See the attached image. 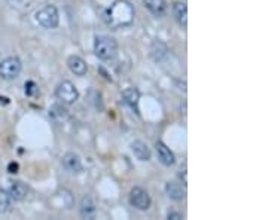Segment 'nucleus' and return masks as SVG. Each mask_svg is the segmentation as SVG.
Segmentation results:
<instances>
[{
    "mask_svg": "<svg viewBox=\"0 0 268 220\" xmlns=\"http://www.w3.org/2000/svg\"><path fill=\"white\" fill-rule=\"evenodd\" d=\"M165 192H167L170 200L177 201V202L185 198V189L179 183H174V182H168L165 184Z\"/></svg>",
    "mask_w": 268,
    "mask_h": 220,
    "instance_id": "obj_14",
    "label": "nucleus"
},
{
    "mask_svg": "<svg viewBox=\"0 0 268 220\" xmlns=\"http://www.w3.org/2000/svg\"><path fill=\"white\" fill-rule=\"evenodd\" d=\"M167 218H168V219H171V220H182L183 219V216H182L180 213H177V212H168Z\"/></svg>",
    "mask_w": 268,
    "mask_h": 220,
    "instance_id": "obj_20",
    "label": "nucleus"
},
{
    "mask_svg": "<svg viewBox=\"0 0 268 220\" xmlns=\"http://www.w3.org/2000/svg\"><path fill=\"white\" fill-rule=\"evenodd\" d=\"M94 54L102 61L113 60L118 54V44L113 38L109 36H97L94 40Z\"/></svg>",
    "mask_w": 268,
    "mask_h": 220,
    "instance_id": "obj_2",
    "label": "nucleus"
},
{
    "mask_svg": "<svg viewBox=\"0 0 268 220\" xmlns=\"http://www.w3.org/2000/svg\"><path fill=\"white\" fill-rule=\"evenodd\" d=\"M81 216L84 219H94L96 216V204L90 196H84L81 201Z\"/></svg>",
    "mask_w": 268,
    "mask_h": 220,
    "instance_id": "obj_16",
    "label": "nucleus"
},
{
    "mask_svg": "<svg viewBox=\"0 0 268 220\" xmlns=\"http://www.w3.org/2000/svg\"><path fill=\"white\" fill-rule=\"evenodd\" d=\"M36 21L44 28H55L60 22V14L55 6H44L36 12Z\"/></svg>",
    "mask_w": 268,
    "mask_h": 220,
    "instance_id": "obj_3",
    "label": "nucleus"
},
{
    "mask_svg": "<svg viewBox=\"0 0 268 220\" xmlns=\"http://www.w3.org/2000/svg\"><path fill=\"white\" fill-rule=\"evenodd\" d=\"M50 116L53 118L55 122H61V120L69 118V112L64 109L61 104H54L50 109Z\"/></svg>",
    "mask_w": 268,
    "mask_h": 220,
    "instance_id": "obj_18",
    "label": "nucleus"
},
{
    "mask_svg": "<svg viewBox=\"0 0 268 220\" xmlns=\"http://www.w3.org/2000/svg\"><path fill=\"white\" fill-rule=\"evenodd\" d=\"M143 4L157 18L164 16V14L167 12V2L165 0H143Z\"/></svg>",
    "mask_w": 268,
    "mask_h": 220,
    "instance_id": "obj_12",
    "label": "nucleus"
},
{
    "mask_svg": "<svg viewBox=\"0 0 268 220\" xmlns=\"http://www.w3.org/2000/svg\"><path fill=\"white\" fill-rule=\"evenodd\" d=\"M130 204L137 210H148L151 207V196L142 188H133L130 190Z\"/></svg>",
    "mask_w": 268,
    "mask_h": 220,
    "instance_id": "obj_6",
    "label": "nucleus"
},
{
    "mask_svg": "<svg viewBox=\"0 0 268 220\" xmlns=\"http://www.w3.org/2000/svg\"><path fill=\"white\" fill-rule=\"evenodd\" d=\"M38 91H39V90H38V85H36L35 82H32V80H30V82H27V84H26V94H27V96L33 97V96H36V94H38Z\"/></svg>",
    "mask_w": 268,
    "mask_h": 220,
    "instance_id": "obj_19",
    "label": "nucleus"
},
{
    "mask_svg": "<svg viewBox=\"0 0 268 220\" xmlns=\"http://www.w3.org/2000/svg\"><path fill=\"white\" fill-rule=\"evenodd\" d=\"M131 150L134 154V156L139 161H149L151 160V150L148 148V144L142 140H136L131 143Z\"/></svg>",
    "mask_w": 268,
    "mask_h": 220,
    "instance_id": "obj_11",
    "label": "nucleus"
},
{
    "mask_svg": "<svg viewBox=\"0 0 268 220\" xmlns=\"http://www.w3.org/2000/svg\"><path fill=\"white\" fill-rule=\"evenodd\" d=\"M122 98H124V102H125L130 108L137 109V104H139V100H140V92H139L137 88L130 86V88L124 90V92H122Z\"/></svg>",
    "mask_w": 268,
    "mask_h": 220,
    "instance_id": "obj_15",
    "label": "nucleus"
},
{
    "mask_svg": "<svg viewBox=\"0 0 268 220\" xmlns=\"http://www.w3.org/2000/svg\"><path fill=\"white\" fill-rule=\"evenodd\" d=\"M134 15V8L128 0H115L105 12V21L113 30L125 28L133 24Z\"/></svg>",
    "mask_w": 268,
    "mask_h": 220,
    "instance_id": "obj_1",
    "label": "nucleus"
},
{
    "mask_svg": "<svg viewBox=\"0 0 268 220\" xmlns=\"http://www.w3.org/2000/svg\"><path fill=\"white\" fill-rule=\"evenodd\" d=\"M61 164H63V166H64L69 172H72V174H79V172L82 171V162H81L79 156L75 155V154H72V152H67V154L63 156Z\"/></svg>",
    "mask_w": 268,
    "mask_h": 220,
    "instance_id": "obj_8",
    "label": "nucleus"
},
{
    "mask_svg": "<svg viewBox=\"0 0 268 220\" xmlns=\"http://www.w3.org/2000/svg\"><path fill=\"white\" fill-rule=\"evenodd\" d=\"M67 66H69L70 72L76 76H85L87 74L88 66L85 62V60L81 58L79 55H70L69 60H67Z\"/></svg>",
    "mask_w": 268,
    "mask_h": 220,
    "instance_id": "obj_7",
    "label": "nucleus"
},
{
    "mask_svg": "<svg viewBox=\"0 0 268 220\" xmlns=\"http://www.w3.org/2000/svg\"><path fill=\"white\" fill-rule=\"evenodd\" d=\"M55 97L63 104H73L78 100L79 92L70 80H63L61 84H58V86L55 90Z\"/></svg>",
    "mask_w": 268,
    "mask_h": 220,
    "instance_id": "obj_4",
    "label": "nucleus"
},
{
    "mask_svg": "<svg viewBox=\"0 0 268 220\" xmlns=\"http://www.w3.org/2000/svg\"><path fill=\"white\" fill-rule=\"evenodd\" d=\"M21 61L18 56H8L0 61V78L5 80L15 79L21 72Z\"/></svg>",
    "mask_w": 268,
    "mask_h": 220,
    "instance_id": "obj_5",
    "label": "nucleus"
},
{
    "mask_svg": "<svg viewBox=\"0 0 268 220\" xmlns=\"http://www.w3.org/2000/svg\"><path fill=\"white\" fill-rule=\"evenodd\" d=\"M8 194L11 195L12 200H15V201H23V200L27 196V194H29V188H27L26 183H23V182H20V180H12L11 184H9Z\"/></svg>",
    "mask_w": 268,
    "mask_h": 220,
    "instance_id": "obj_9",
    "label": "nucleus"
},
{
    "mask_svg": "<svg viewBox=\"0 0 268 220\" xmlns=\"http://www.w3.org/2000/svg\"><path fill=\"white\" fill-rule=\"evenodd\" d=\"M155 149H157V155H158V160L161 161V164L165 165V166H170V165L174 164V154L162 142L155 143Z\"/></svg>",
    "mask_w": 268,
    "mask_h": 220,
    "instance_id": "obj_10",
    "label": "nucleus"
},
{
    "mask_svg": "<svg viewBox=\"0 0 268 220\" xmlns=\"http://www.w3.org/2000/svg\"><path fill=\"white\" fill-rule=\"evenodd\" d=\"M8 171L12 172V174L17 172V171H18V164H17V162H11V164L8 165Z\"/></svg>",
    "mask_w": 268,
    "mask_h": 220,
    "instance_id": "obj_21",
    "label": "nucleus"
},
{
    "mask_svg": "<svg viewBox=\"0 0 268 220\" xmlns=\"http://www.w3.org/2000/svg\"><path fill=\"white\" fill-rule=\"evenodd\" d=\"M173 15H174V20L177 21L179 26H182V27L188 26V8H186L185 3L176 2L173 4Z\"/></svg>",
    "mask_w": 268,
    "mask_h": 220,
    "instance_id": "obj_13",
    "label": "nucleus"
},
{
    "mask_svg": "<svg viewBox=\"0 0 268 220\" xmlns=\"http://www.w3.org/2000/svg\"><path fill=\"white\" fill-rule=\"evenodd\" d=\"M12 207V198L8 194V190H5L3 188H0V214H5L11 210Z\"/></svg>",
    "mask_w": 268,
    "mask_h": 220,
    "instance_id": "obj_17",
    "label": "nucleus"
}]
</instances>
